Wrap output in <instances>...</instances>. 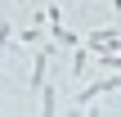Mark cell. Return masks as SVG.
I'll return each mask as SVG.
<instances>
[{
  "mask_svg": "<svg viewBox=\"0 0 121 117\" xmlns=\"http://www.w3.org/2000/svg\"><path fill=\"white\" fill-rule=\"evenodd\" d=\"M49 54H54L49 45L31 54V77H27V86H31V90H40V86H45V72H49Z\"/></svg>",
  "mask_w": 121,
  "mask_h": 117,
  "instance_id": "6da1fadb",
  "label": "cell"
},
{
  "mask_svg": "<svg viewBox=\"0 0 121 117\" xmlns=\"http://www.w3.org/2000/svg\"><path fill=\"white\" fill-rule=\"evenodd\" d=\"M85 45L90 50H112V45H121V32H94V36H85Z\"/></svg>",
  "mask_w": 121,
  "mask_h": 117,
  "instance_id": "7a4b0ae2",
  "label": "cell"
},
{
  "mask_svg": "<svg viewBox=\"0 0 121 117\" xmlns=\"http://www.w3.org/2000/svg\"><path fill=\"white\" fill-rule=\"evenodd\" d=\"M45 95H40V108L45 113H58V95H54V86H40Z\"/></svg>",
  "mask_w": 121,
  "mask_h": 117,
  "instance_id": "3957f363",
  "label": "cell"
},
{
  "mask_svg": "<svg viewBox=\"0 0 121 117\" xmlns=\"http://www.w3.org/2000/svg\"><path fill=\"white\" fill-rule=\"evenodd\" d=\"M18 36H22V41H27V45H36V41H40V23H31V27H22V32H18Z\"/></svg>",
  "mask_w": 121,
  "mask_h": 117,
  "instance_id": "277c9868",
  "label": "cell"
},
{
  "mask_svg": "<svg viewBox=\"0 0 121 117\" xmlns=\"http://www.w3.org/2000/svg\"><path fill=\"white\" fill-rule=\"evenodd\" d=\"M9 41H13V27L0 23V63H4V45H9Z\"/></svg>",
  "mask_w": 121,
  "mask_h": 117,
  "instance_id": "5b68a950",
  "label": "cell"
}]
</instances>
